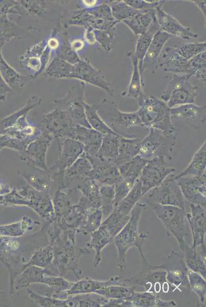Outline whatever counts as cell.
Wrapping results in <instances>:
<instances>
[{
	"label": "cell",
	"instance_id": "21",
	"mask_svg": "<svg viewBox=\"0 0 206 307\" xmlns=\"http://www.w3.org/2000/svg\"><path fill=\"white\" fill-rule=\"evenodd\" d=\"M172 36L160 29L154 34L143 60L142 72L146 69H150L153 73L157 70L163 47Z\"/></svg>",
	"mask_w": 206,
	"mask_h": 307
},
{
	"label": "cell",
	"instance_id": "22",
	"mask_svg": "<svg viewBox=\"0 0 206 307\" xmlns=\"http://www.w3.org/2000/svg\"><path fill=\"white\" fill-rule=\"evenodd\" d=\"M157 22L159 29L166 33L183 39L189 40L197 37L195 33L188 27L181 25L175 17L167 13L160 5L155 8Z\"/></svg>",
	"mask_w": 206,
	"mask_h": 307
},
{
	"label": "cell",
	"instance_id": "2",
	"mask_svg": "<svg viewBox=\"0 0 206 307\" xmlns=\"http://www.w3.org/2000/svg\"><path fill=\"white\" fill-rule=\"evenodd\" d=\"M146 207V203L137 202L130 212V218L127 224L114 238L117 251L116 265L121 272L126 268V254L130 248L136 247L141 257L144 256L142 246L148 237L147 234L138 232V224L141 213Z\"/></svg>",
	"mask_w": 206,
	"mask_h": 307
},
{
	"label": "cell",
	"instance_id": "16",
	"mask_svg": "<svg viewBox=\"0 0 206 307\" xmlns=\"http://www.w3.org/2000/svg\"><path fill=\"white\" fill-rule=\"evenodd\" d=\"M42 126L58 140L66 137L74 139L75 126L69 113L59 107L45 115Z\"/></svg>",
	"mask_w": 206,
	"mask_h": 307
},
{
	"label": "cell",
	"instance_id": "4",
	"mask_svg": "<svg viewBox=\"0 0 206 307\" xmlns=\"http://www.w3.org/2000/svg\"><path fill=\"white\" fill-rule=\"evenodd\" d=\"M137 112L142 127L160 129L169 134H177L171 118L170 108L160 99L145 95L139 99Z\"/></svg>",
	"mask_w": 206,
	"mask_h": 307
},
{
	"label": "cell",
	"instance_id": "42",
	"mask_svg": "<svg viewBox=\"0 0 206 307\" xmlns=\"http://www.w3.org/2000/svg\"><path fill=\"white\" fill-rule=\"evenodd\" d=\"M136 286L127 287V285H111L95 291L108 299L125 298L130 296L134 291Z\"/></svg>",
	"mask_w": 206,
	"mask_h": 307
},
{
	"label": "cell",
	"instance_id": "45",
	"mask_svg": "<svg viewBox=\"0 0 206 307\" xmlns=\"http://www.w3.org/2000/svg\"><path fill=\"white\" fill-rule=\"evenodd\" d=\"M124 2L132 8L138 10L154 9L164 3L163 1H124Z\"/></svg>",
	"mask_w": 206,
	"mask_h": 307
},
{
	"label": "cell",
	"instance_id": "15",
	"mask_svg": "<svg viewBox=\"0 0 206 307\" xmlns=\"http://www.w3.org/2000/svg\"><path fill=\"white\" fill-rule=\"evenodd\" d=\"M175 171V168L168 166L165 157H156L148 161L138 178L141 185L142 197Z\"/></svg>",
	"mask_w": 206,
	"mask_h": 307
},
{
	"label": "cell",
	"instance_id": "23",
	"mask_svg": "<svg viewBox=\"0 0 206 307\" xmlns=\"http://www.w3.org/2000/svg\"><path fill=\"white\" fill-rule=\"evenodd\" d=\"M60 157L54 166L59 169L58 172L68 169L85 151L83 144L78 140L71 138L66 139L61 143Z\"/></svg>",
	"mask_w": 206,
	"mask_h": 307
},
{
	"label": "cell",
	"instance_id": "11",
	"mask_svg": "<svg viewBox=\"0 0 206 307\" xmlns=\"http://www.w3.org/2000/svg\"><path fill=\"white\" fill-rule=\"evenodd\" d=\"M198 87L192 85L185 75L174 74L160 96V99L172 108L176 106L194 103Z\"/></svg>",
	"mask_w": 206,
	"mask_h": 307
},
{
	"label": "cell",
	"instance_id": "33",
	"mask_svg": "<svg viewBox=\"0 0 206 307\" xmlns=\"http://www.w3.org/2000/svg\"><path fill=\"white\" fill-rule=\"evenodd\" d=\"M159 29L156 19L151 24L148 30L145 33L138 36L137 39L134 56L138 60L139 69L140 75L143 79L142 71L143 60L154 34Z\"/></svg>",
	"mask_w": 206,
	"mask_h": 307
},
{
	"label": "cell",
	"instance_id": "44",
	"mask_svg": "<svg viewBox=\"0 0 206 307\" xmlns=\"http://www.w3.org/2000/svg\"><path fill=\"white\" fill-rule=\"evenodd\" d=\"M136 181L122 178L121 181L114 185L115 198L114 204L115 207H116L127 195L134 186Z\"/></svg>",
	"mask_w": 206,
	"mask_h": 307
},
{
	"label": "cell",
	"instance_id": "17",
	"mask_svg": "<svg viewBox=\"0 0 206 307\" xmlns=\"http://www.w3.org/2000/svg\"><path fill=\"white\" fill-rule=\"evenodd\" d=\"M87 155L92 166L89 177L97 181L100 185H114L122 179L114 161L92 157L87 154Z\"/></svg>",
	"mask_w": 206,
	"mask_h": 307
},
{
	"label": "cell",
	"instance_id": "41",
	"mask_svg": "<svg viewBox=\"0 0 206 307\" xmlns=\"http://www.w3.org/2000/svg\"><path fill=\"white\" fill-rule=\"evenodd\" d=\"M99 193L102 215L107 217L114 210L115 198L114 185H100Z\"/></svg>",
	"mask_w": 206,
	"mask_h": 307
},
{
	"label": "cell",
	"instance_id": "38",
	"mask_svg": "<svg viewBox=\"0 0 206 307\" xmlns=\"http://www.w3.org/2000/svg\"><path fill=\"white\" fill-rule=\"evenodd\" d=\"M147 161L141 159L137 155L131 160L118 166L122 178L136 181Z\"/></svg>",
	"mask_w": 206,
	"mask_h": 307
},
{
	"label": "cell",
	"instance_id": "19",
	"mask_svg": "<svg viewBox=\"0 0 206 307\" xmlns=\"http://www.w3.org/2000/svg\"><path fill=\"white\" fill-rule=\"evenodd\" d=\"M172 121H182L196 130L199 129L205 122V105L198 106L189 103L170 108Z\"/></svg>",
	"mask_w": 206,
	"mask_h": 307
},
{
	"label": "cell",
	"instance_id": "10",
	"mask_svg": "<svg viewBox=\"0 0 206 307\" xmlns=\"http://www.w3.org/2000/svg\"><path fill=\"white\" fill-rule=\"evenodd\" d=\"M98 115L106 124L120 136V128H129L142 126L141 120L137 111L123 112L119 110L111 101L104 99L96 105Z\"/></svg>",
	"mask_w": 206,
	"mask_h": 307
},
{
	"label": "cell",
	"instance_id": "49",
	"mask_svg": "<svg viewBox=\"0 0 206 307\" xmlns=\"http://www.w3.org/2000/svg\"><path fill=\"white\" fill-rule=\"evenodd\" d=\"M201 11L205 16V1H192Z\"/></svg>",
	"mask_w": 206,
	"mask_h": 307
},
{
	"label": "cell",
	"instance_id": "29",
	"mask_svg": "<svg viewBox=\"0 0 206 307\" xmlns=\"http://www.w3.org/2000/svg\"><path fill=\"white\" fill-rule=\"evenodd\" d=\"M206 143L205 140L194 155L187 167L175 176V180L186 176H201L205 173Z\"/></svg>",
	"mask_w": 206,
	"mask_h": 307
},
{
	"label": "cell",
	"instance_id": "26",
	"mask_svg": "<svg viewBox=\"0 0 206 307\" xmlns=\"http://www.w3.org/2000/svg\"><path fill=\"white\" fill-rule=\"evenodd\" d=\"M155 9L139 10L133 16L122 21L128 26L135 36H139L146 32L151 24L156 20Z\"/></svg>",
	"mask_w": 206,
	"mask_h": 307
},
{
	"label": "cell",
	"instance_id": "40",
	"mask_svg": "<svg viewBox=\"0 0 206 307\" xmlns=\"http://www.w3.org/2000/svg\"><path fill=\"white\" fill-rule=\"evenodd\" d=\"M107 4L110 6L112 15L119 22L128 19L138 13L136 10L127 4L124 1H111Z\"/></svg>",
	"mask_w": 206,
	"mask_h": 307
},
{
	"label": "cell",
	"instance_id": "31",
	"mask_svg": "<svg viewBox=\"0 0 206 307\" xmlns=\"http://www.w3.org/2000/svg\"><path fill=\"white\" fill-rule=\"evenodd\" d=\"M133 65L130 81L127 88L121 93V96L131 98H141L145 95L143 92V79L141 77L138 67V60L134 55L132 56Z\"/></svg>",
	"mask_w": 206,
	"mask_h": 307
},
{
	"label": "cell",
	"instance_id": "6",
	"mask_svg": "<svg viewBox=\"0 0 206 307\" xmlns=\"http://www.w3.org/2000/svg\"><path fill=\"white\" fill-rule=\"evenodd\" d=\"M130 218L129 214L122 213L117 208H114L111 214L107 217L98 229L92 235L90 247L96 250L94 265L96 266L101 260V249L113 241L114 237L122 229Z\"/></svg>",
	"mask_w": 206,
	"mask_h": 307
},
{
	"label": "cell",
	"instance_id": "1",
	"mask_svg": "<svg viewBox=\"0 0 206 307\" xmlns=\"http://www.w3.org/2000/svg\"><path fill=\"white\" fill-rule=\"evenodd\" d=\"M43 75L49 79H77L99 87L111 96L114 95V91L103 73L93 67L86 58H80L78 61L72 63L55 57L46 69Z\"/></svg>",
	"mask_w": 206,
	"mask_h": 307
},
{
	"label": "cell",
	"instance_id": "9",
	"mask_svg": "<svg viewBox=\"0 0 206 307\" xmlns=\"http://www.w3.org/2000/svg\"><path fill=\"white\" fill-rule=\"evenodd\" d=\"M142 258V268L140 272L124 282L131 286L142 287L145 291L154 294H159L161 290L167 293L170 290L171 285L166 278L164 270L152 266L144 256Z\"/></svg>",
	"mask_w": 206,
	"mask_h": 307
},
{
	"label": "cell",
	"instance_id": "3",
	"mask_svg": "<svg viewBox=\"0 0 206 307\" xmlns=\"http://www.w3.org/2000/svg\"><path fill=\"white\" fill-rule=\"evenodd\" d=\"M17 13L37 24L36 30L58 29L61 18L59 5L53 1H17Z\"/></svg>",
	"mask_w": 206,
	"mask_h": 307
},
{
	"label": "cell",
	"instance_id": "7",
	"mask_svg": "<svg viewBox=\"0 0 206 307\" xmlns=\"http://www.w3.org/2000/svg\"><path fill=\"white\" fill-rule=\"evenodd\" d=\"M147 204L162 222L168 236L172 234L177 239L182 251L186 243L184 238L188 234L184 210L171 205L155 203H148Z\"/></svg>",
	"mask_w": 206,
	"mask_h": 307
},
{
	"label": "cell",
	"instance_id": "50",
	"mask_svg": "<svg viewBox=\"0 0 206 307\" xmlns=\"http://www.w3.org/2000/svg\"><path fill=\"white\" fill-rule=\"evenodd\" d=\"M85 6L89 8H94L97 6V1H83Z\"/></svg>",
	"mask_w": 206,
	"mask_h": 307
},
{
	"label": "cell",
	"instance_id": "27",
	"mask_svg": "<svg viewBox=\"0 0 206 307\" xmlns=\"http://www.w3.org/2000/svg\"><path fill=\"white\" fill-rule=\"evenodd\" d=\"M131 301L133 307H173L177 306V303L173 300L169 301L162 300L159 294H154L151 292H134L130 296L125 298Z\"/></svg>",
	"mask_w": 206,
	"mask_h": 307
},
{
	"label": "cell",
	"instance_id": "5",
	"mask_svg": "<svg viewBox=\"0 0 206 307\" xmlns=\"http://www.w3.org/2000/svg\"><path fill=\"white\" fill-rule=\"evenodd\" d=\"M206 43H178L163 49L159 68L176 74H185L189 61L198 54L205 51Z\"/></svg>",
	"mask_w": 206,
	"mask_h": 307
},
{
	"label": "cell",
	"instance_id": "34",
	"mask_svg": "<svg viewBox=\"0 0 206 307\" xmlns=\"http://www.w3.org/2000/svg\"><path fill=\"white\" fill-rule=\"evenodd\" d=\"M120 137L118 134L104 135L101 146L95 157L115 162L118 155Z\"/></svg>",
	"mask_w": 206,
	"mask_h": 307
},
{
	"label": "cell",
	"instance_id": "25",
	"mask_svg": "<svg viewBox=\"0 0 206 307\" xmlns=\"http://www.w3.org/2000/svg\"><path fill=\"white\" fill-rule=\"evenodd\" d=\"M3 45H0V73L12 90H20L34 76L22 75L15 70L5 60L2 53Z\"/></svg>",
	"mask_w": 206,
	"mask_h": 307
},
{
	"label": "cell",
	"instance_id": "39",
	"mask_svg": "<svg viewBox=\"0 0 206 307\" xmlns=\"http://www.w3.org/2000/svg\"><path fill=\"white\" fill-rule=\"evenodd\" d=\"M141 198V185L138 178L131 190L116 208L122 213L128 215Z\"/></svg>",
	"mask_w": 206,
	"mask_h": 307
},
{
	"label": "cell",
	"instance_id": "8",
	"mask_svg": "<svg viewBox=\"0 0 206 307\" xmlns=\"http://www.w3.org/2000/svg\"><path fill=\"white\" fill-rule=\"evenodd\" d=\"M148 130L149 134L141 141L137 156L147 161L158 157L171 159L170 154L176 143L177 134H169L156 128Z\"/></svg>",
	"mask_w": 206,
	"mask_h": 307
},
{
	"label": "cell",
	"instance_id": "20",
	"mask_svg": "<svg viewBox=\"0 0 206 307\" xmlns=\"http://www.w3.org/2000/svg\"><path fill=\"white\" fill-rule=\"evenodd\" d=\"M191 213L186 214L193 236V243L191 246L196 248L198 246L204 244L206 233L205 209L198 204L190 203Z\"/></svg>",
	"mask_w": 206,
	"mask_h": 307
},
{
	"label": "cell",
	"instance_id": "37",
	"mask_svg": "<svg viewBox=\"0 0 206 307\" xmlns=\"http://www.w3.org/2000/svg\"><path fill=\"white\" fill-rule=\"evenodd\" d=\"M85 109L86 118L91 128L102 135L117 134L110 128L98 115L96 105L86 103Z\"/></svg>",
	"mask_w": 206,
	"mask_h": 307
},
{
	"label": "cell",
	"instance_id": "36",
	"mask_svg": "<svg viewBox=\"0 0 206 307\" xmlns=\"http://www.w3.org/2000/svg\"><path fill=\"white\" fill-rule=\"evenodd\" d=\"M92 169V164L87 157V153L84 151L67 169L66 176L72 178L71 179L84 180L89 177Z\"/></svg>",
	"mask_w": 206,
	"mask_h": 307
},
{
	"label": "cell",
	"instance_id": "30",
	"mask_svg": "<svg viewBox=\"0 0 206 307\" xmlns=\"http://www.w3.org/2000/svg\"><path fill=\"white\" fill-rule=\"evenodd\" d=\"M142 139L139 137L127 138L121 136L118 149V155L115 161L117 166L131 160L139 152Z\"/></svg>",
	"mask_w": 206,
	"mask_h": 307
},
{
	"label": "cell",
	"instance_id": "35",
	"mask_svg": "<svg viewBox=\"0 0 206 307\" xmlns=\"http://www.w3.org/2000/svg\"><path fill=\"white\" fill-rule=\"evenodd\" d=\"M181 251L188 269L193 272L198 273L205 279V261L200 257L199 254L196 250V248H193L186 243Z\"/></svg>",
	"mask_w": 206,
	"mask_h": 307
},
{
	"label": "cell",
	"instance_id": "18",
	"mask_svg": "<svg viewBox=\"0 0 206 307\" xmlns=\"http://www.w3.org/2000/svg\"><path fill=\"white\" fill-rule=\"evenodd\" d=\"M176 181L186 200L205 207V173L201 176L183 177Z\"/></svg>",
	"mask_w": 206,
	"mask_h": 307
},
{
	"label": "cell",
	"instance_id": "46",
	"mask_svg": "<svg viewBox=\"0 0 206 307\" xmlns=\"http://www.w3.org/2000/svg\"><path fill=\"white\" fill-rule=\"evenodd\" d=\"M16 1L0 0V16L10 13H17Z\"/></svg>",
	"mask_w": 206,
	"mask_h": 307
},
{
	"label": "cell",
	"instance_id": "47",
	"mask_svg": "<svg viewBox=\"0 0 206 307\" xmlns=\"http://www.w3.org/2000/svg\"><path fill=\"white\" fill-rule=\"evenodd\" d=\"M103 306L133 307L132 302L125 298H110Z\"/></svg>",
	"mask_w": 206,
	"mask_h": 307
},
{
	"label": "cell",
	"instance_id": "28",
	"mask_svg": "<svg viewBox=\"0 0 206 307\" xmlns=\"http://www.w3.org/2000/svg\"><path fill=\"white\" fill-rule=\"evenodd\" d=\"M29 35L28 30L13 21L8 14L0 16V45L4 46L14 38H22Z\"/></svg>",
	"mask_w": 206,
	"mask_h": 307
},
{
	"label": "cell",
	"instance_id": "32",
	"mask_svg": "<svg viewBox=\"0 0 206 307\" xmlns=\"http://www.w3.org/2000/svg\"><path fill=\"white\" fill-rule=\"evenodd\" d=\"M50 141V137L47 136L44 140H36L31 143L26 150L27 157L26 158V159L47 171V166L45 164V155Z\"/></svg>",
	"mask_w": 206,
	"mask_h": 307
},
{
	"label": "cell",
	"instance_id": "43",
	"mask_svg": "<svg viewBox=\"0 0 206 307\" xmlns=\"http://www.w3.org/2000/svg\"><path fill=\"white\" fill-rule=\"evenodd\" d=\"M188 280L189 289L198 296L201 304H203L206 294L205 279L198 273L189 270Z\"/></svg>",
	"mask_w": 206,
	"mask_h": 307
},
{
	"label": "cell",
	"instance_id": "48",
	"mask_svg": "<svg viewBox=\"0 0 206 307\" xmlns=\"http://www.w3.org/2000/svg\"><path fill=\"white\" fill-rule=\"evenodd\" d=\"M12 91V90L4 81L0 73V100L5 101L7 93Z\"/></svg>",
	"mask_w": 206,
	"mask_h": 307
},
{
	"label": "cell",
	"instance_id": "14",
	"mask_svg": "<svg viewBox=\"0 0 206 307\" xmlns=\"http://www.w3.org/2000/svg\"><path fill=\"white\" fill-rule=\"evenodd\" d=\"M156 267L166 271L167 281L171 286L174 287L173 291L177 289L182 292L185 289L189 288V269L186 264L182 254L172 250L162 264Z\"/></svg>",
	"mask_w": 206,
	"mask_h": 307
},
{
	"label": "cell",
	"instance_id": "13",
	"mask_svg": "<svg viewBox=\"0 0 206 307\" xmlns=\"http://www.w3.org/2000/svg\"><path fill=\"white\" fill-rule=\"evenodd\" d=\"M175 176L173 173L169 174L158 186L148 192L147 203L176 206L184 210L186 199Z\"/></svg>",
	"mask_w": 206,
	"mask_h": 307
},
{
	"label": "cell",
	"instance_id": "24",
	"mask_svg": "<svg viewBox=\"0 0 206 307\" xmlns=\"http://www.w3.org/2000/svg\"><path fill=\"white\" fill-rule=\"evenodd\" d=\"M102 134L93 128L77 125L75 129L74 139L81 142L85 151L92 157H95L101 146L103 138Z\"/></svg>",
	"mask_w": 206,
	"mask_h": 307
},
{
	"label": "cell",
	"instance_id": "12",
	"mask_svg": "<svg viewBox=\"0 0 206 307\" xmlns=\"http://www.w3.org/2000/svg\"><path fill=\"white\" fill-rule=\"evenodd\" d=\"M85 83H77L73 86L63 98L55 100L58 107L67 111L75 126L80 125L92 128L87 121L85 109Z\"/></svg>",
	"mask_w": 206,
	"mask_h": 307
}]
</instances>
